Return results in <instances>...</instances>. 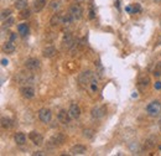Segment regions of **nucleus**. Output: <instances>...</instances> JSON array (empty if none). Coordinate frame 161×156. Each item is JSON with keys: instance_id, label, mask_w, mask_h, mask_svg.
Wrapping results in <instances>:
<instances>
[{"instance_id": "1", "label": "nucleus", "mask_w": 161, "mask_h": 156, "mask_svg": "<svg viewBox=\"0 0 161 156\" xmlns=\"http://www.w3.org/2000/svg\"><path fill=\"white\" fill-rule=\"evenodd\" d=\"M93 77H94V75H93L92 71H83L78 76V84L82 88H87L91 84Z\"/></svg>"}, {"instance_id": "2", "label": "nucleus", "mask_w": 161, "mask_h": 156, "mask_svg": "<svg viewBox=\"0 0 161 156\" xmlns=\"http://www.w3.org/2000/svg\"><path fill=\"white\" fill-rule=\"evenodd\" d=\"M146 113L150 117H159L161 114V103L159 101H152L146 105Z\"/></svg>"}, {"instance_id": "3", "label": "nucleus", "mask_w": 161, "mask_h": 156, "mask_svg": "<svg viewBox=\"0 0 161 156\" xmlns=\"http://www.w3.org/2000/svg\"><path fill=\"white\" fill-rule=\"evenodd\" d=\"M65 141H66L65 134H62V133H56V134H53L52 136L50 138L48 145H50V146H53V147H57V146L63 145Z\"/></svg>"}, {"instance_id": "4", "label": "nucleus", "mask_w": 161, "mask_h": 156, "mask_svg": "<svg viewBox=\"0 0 161 156\" xmlns=\"http://www.w3.org/2000/svg\"><path fill=\"white\" fill-rule=\"evenodd\" d=\"M105 113H107L105 105H96V106H93L92 108L91 115H92L93 119H100V118H103L105 115Z\"/></svg>"}, {"instance_id": "5", "label": "nucleus", "mask_w": 161, "mask_h": 156, "mask_svg": "<svg viewBox=\"0 0 161 156\" xmlns=\"http://www.w3.org/2000/svg\"><path fill=\"white\" fill-rule=\"evenodd\" d=\"M20 93L24 98L26 99H31V98L35 97V88H33L31 84H24L20 88Z\"/></svg>"}, {"instance_id": "6", "label": "nucleus", "mask_w": 161, "mask_h": 156, "mask_svg": "<svg viewBox=\"0 0 161 156\" xmlns=\"http://www.w3.org/2000/svg\"><path fill=\"white\" fill-rule=\"evenodd\" d=\"M70 15L72 16V19L76 20V21H78L82 19V16H83V10H82V7L78 5V4H73L71 7H70Z\"/></svg>"}, {"instance_id": "7", "label": "nucleus", "mask_w": 161, "mask_h": 156, "mask_svg": "<svg viewBox=\"0 0 161 156\" xmlns=\"http://www.w3.org/2000/svg\"><path fill=\"white\" fill-rule=\"evenodd\" d=\"M16 79H18V82L20 84H30L33 81V76L30 72H20Z\"/></svg>"}, {"instance_id": "8", "label": "nucleus", "mask_w": 161, "mask_h": 156, "mask_svg": "<svg viewBox=\"0 0 161 156\" xmlns=\"http://www.w3.org/2000/svg\"><path fill=\"white\" fill-rule=\"evenodd\" d=\"M51 118H52V113H51L50 109H47V108H41V109L39 110V119H40L42 123L47 124V123H50Z\"/></svg>"}, {"instance_id": "9", "label": "nucleus", "mask_w": 161, "mask_h": 156, "mask_svg": "<svg viewBox=\"0 0 161 156\" xmlns=\"http://www.w3.org/2000/svg\"><path fill=\"white\" fill-rule=\"evenodd\" d=\"M40 60L39 58H33V57H31V58L26 60V62H25V68L29 69V71H36L40 68Z\"/></svg>"}, {"instance_id": "10", "label": "nucleus", "mask_w": 161, "mask_h": 156, "mask_svg": "<svg viewBox=\"0 0 161 156\" xmlns=\"http://www.w3.org/2000/svg\"><path fill=\"white\" fill-rule=\"evenodd\" d=\"M57 119L61 124H68L70 120H71V115H70V112L66 110V109H61L57 114Z\"/></svg>"}, {"instance_id": "11", "label": "nucleus", "mask_w": 161, "mask_h": 156, "mask_svg": "<svg viewBox=\"0 0 161 156\" xmlns=\"http://www.w3.org/2000/svg\"><path fill=\"white\" fill-rule=\"evenodd\" d=\"M73 45H74V38H73L72 34H70V32L65 34L63 40H62V46H63V48H66V50H70L71 47H73Z\"/></svg>"}, {"instance_id": "12", "label": "nucleus", "mask_w": 161, "mask_h": 156, "mask_svg": "<svg viewBox=\"0 0 161 156\" xmlns=\"http://www.w3.org/2000/svg\"><path fill=\"white\" fill-rule=\"evenodd\" d=\"M29 138H30V140L35 144L36 146H41L42 144H44V138H42V135L40 133H37V131H35V130L31 131Z\"/></svg>"}, {"instance_id": "13", "label": "nucleus", "mask_w": 161, "mask_h": 156, "mask_svg": "<svg viewBox=\"0 0 161 156\" xmlns=\"http://www.w3.org/2000/svg\"><path fill=\"white\" fill-rule=\"evenodd\" d=\"M86 152H87V147L84 145H82V144L73 145L70 149V154L71 155H84Z\"/></svg>"}, {"instance_id": "14", "label": "nucleus", "mask_w": 161, "mask_h": 156, "mask_svg": "<svg viewBox=\"0 0 161 156\" xmlns=\"http://www.w3.org/2000/svg\"><path fill=\"white\" fill-rule=\"evenodd\" d=\"M68 112H70V115H71L72 119H78L79 115H81V108H79V105L77 103H72L70 105Z\"/></svg>"}, {"instance_id": "15", "label": "nucleus", "mask_w": 161, "mask_h": 156, "mask_svg": "<svg viewBox=\"0 0 161 156\" xmlns=\"http://www.w3.org/2000/svg\"><path fill=\"white\" fill-rule=\"evenodd\" d=\"M138 86L141 88V89H145L150 86V78L148 75H145V73H142V75L139 76L138 78Z\"/></svg>"}, {"instance_id": "16", "label": "nucleus", "mask_w": 161, "mask_h": 156, "mask_svg": "<svg viewBox=\"0 0 161 156\" xmlns=\"http://www.w3.org/2000/svg\"><path fill=\"white\" fill-rule=\"evenodd\" d=\"M57 53V50L53 47V46H47L46 48H44V51H42V55H44V57H46V58H52V57H55Z\"/></svg>"}, {"instance_id": "17", "label": "nucleus", "mask_w": 161, "mask_h": 156, "mask_svg": "<svg viewBox=\"0 0 161 156\" xmlns=\"http://www.w3.org/2000/svg\"><path fill=\"white\" fill-rule=\"evenodd\" d=\"M15 44H14V41H6V42L3 45V51L5 53H13L15 51Z\"/></svg>"}, {"instance_id": "18", "label": "nucleus", "mask_w": 161, "mask_h": 156, "mask_svg": "<svg viewBox=\"0 0 161 156\" xmlns=\"http://www.w3.org/2000/svg\"><path fill=\"white\" fill-rule=\"evenodd\" d=\"M14 141L16 143V145L22 146L24 144H26V136L24 133H16L14 136Z\"/></svg>"}, {"instance_id": "19", "label": "nucleus", "mask_w": 161, "mask_h": 156, "mask_svg": "<svg viewBox=\"0 0 161 156\" xmlns=\"http://www.w3.org/2000/svg\"><path fill=\"white\" fill-rule=\"evenodd\" d=\"M61 22H62V16H61L60 13L53 14V15H52V18H51V20H50L51 26H53V27H55V26H58Z\"/></svg>"}, {"instance_id": "20", "label": "nucleus", "mask_w": 161, "mask_h": 156, "mask_svg": "<svg viewBox=\"0 0 161 156\" xmlns=\"http://www.w3.org/2000/svg\"><path fill=\"white\" fill-rule=\"evenodd\" d=\"M46 5V0H35L33 1V11L35 13H40Z\"/></svg>"}, {"instance_id": "21", "label": "nucleus", "mask_w": 161, "mask_h": 156, "mask_svg": "<svg viewBox=\"0 0 161 156\" xmlns=\"http://www.w3.org/2000/svg\"><path fill=\"white\" fill-rule=\"evenodd\" d=\"M18 32L22 37H25L29 34V25L27 24H20V25L18 26Z\"/></svg>"}, {"instance_id": "22", "label": "nucleus", "mask_w": 161, "mask_h": 156, "mask_svg": "<svg viewBox=\"0 0 161 156\" xmlns=\"http://www.w3.org/2000/svg\"><path fill=\"white\" fill-rule=\"evenodd\" d=\"M15 7H16L18 10H20V11L27 9V0H16Z\"/></svg>"}, {"instance_id": "23", "label": "nucleus", "mask_w": 161, "mask_h": 156, "mask_svg": "<svg viewBox=\"0 0 161 156\" xmlns=\"http://www.w3.org/2000/svg\"><path fill=\"white\" fill-rule=\"evenodd\" d=\"M13 125H14V123H13V120H11L10 118H5V117L1 118V126H3V128L9 129V128H11Z\"/></svg>"}, {"instance_id": "24", "label": "nucleus", "mask_w": 161, "mask_h": 156, "mask_svg": "<svg viewBox=\"0 0 161 156\" xmlns=\"http://www.w3.org/2000/svg\"><path fill=\"white\" fill-rule=\"evenodd\" d=\"M72 20H73L72 16L68 14V15H66V16H62V22H61V24H63L65 26H68L72 22Z\"/></svg>"}, {"instance_id": "25", "label": "nucleus", "mask_w": 161, "mask_h": 156, "mask_svg": "<svg viewBox=\"0 0 161 156\" xmlns=\"http://www.w3.org/2000/svg\"><path fill=\"white\" fill-rule=\"evenodd\" d=\"M91 91L93 92V93H94V92H97L98 91V84H97V79L94 78V77H93V79H92V82H91Z\"/></svg>"}, {"instance_id": "26", "label": "nucleus", "mask_w": 161, "mask_h": 156, "mask_svg": "<svg viewBox=\"0 0 161 156\" xmlns=\"http://www.w3.org/2000/svg\"><path fill=\"white\" fill-rule=\"evenodd\" d=\"M93 135H94V131H93L92 129H84L83 130V136L84 138L91 139V138H93Z\"/></svg>"}, {"instance_id": "27", "label": "nucleus", "mask_w": 161, "mask_h": 156, "mask_svg": "<svg viewBox=\"0 0 161 156\" xmlns=\"http://www.w3.org/2000/svg\"><path fill=\"white\" fill-rule=\"evenodd\" d=\"M154 76H155V77H160V76H161V62H159V63L155 66Z\"/></svg>"}, {"instance_id": "28", "label": "nucleus", "mask_w": 161, "mask_h": 156, "mask_svg": "<svg viewBox=\"0 0 161 156\" xmlns=\"http://www.w3.org/2000/svg\"><path fill=\"white\" fill-rule=\"evenodd\" d=\"M30 14H31V11H30V10L25 9V10H22V11H21V14H20V18H21V19H27L29 16H30Z\"/></svg>"}, {"instance_id": "29", "label": "nucleus", "mask_w": 161, "mask_h": 156, "mask_svg": "<svg viewBox=\"0 0 161 156\" xmlns=\"http://www.w3.org/2000/svg\"><path fill=\"white\" fill-rule=\"evenodd\" d=\"M10 14H11V10H9V9H7V10H3L1 11V20H4L5 18H7Z\"/></svg>"}, {"instance_id": "30", "label": "nucleus", "mask_w": 161, "mask_h": 156, "mask_svg": "<svg viewBox=\"0 0 161 156\" xmlns=\"http://www.w3.org/2000/svg\"><path fill=\"white\" fill-rule=\"evenodd\" d=\"M13 22H14V19L10 18L7 21H5V25H4V26H11V25H13Z\"/></svg>"}, {"instance_id": "31", "label": "nucleus", "mask_w": 161, "mask_h": 156, "mask_svg": "<svg viewBox=\"0 0 161 156\" xmlns=\"http://www.w3.org/2000/svg\"><path fill=\"white\" fill-rule=\"evenodd\" d=\"M131 11L135 14V13H138V11H140V6H139V4H137V5H135L134 7H133V9H131Z\"/></svg>"}, {"instance_id": "32", "label": "nucleus", "mask_w": 161, "mask_h": 156, "mask_svg": "<svg viewBox=\"0 0 161 156\" xmlns=\"http://www.w3.org/2000/svg\"><path fill=\"white\" fill-rule=\"evenodd\" d=\"M58 4H60V3H58V1H53L52 4H51V9H52V10L57 9V7H58Z\"/></svg>"}, {"instance_id": "33", "label": "nucleus", "mask_w": 161, "mask_h": 156, "mask_svg": "<svg viewBox=\"0 0 161 156\" xmlns=\"http://www.w3.org/2000/svg\"><path fill=\"white\" fill-rule=\"evenodd\" d=\"M10 40H11V41H15V40H16V34H13V35L10 36Z\"/></svg>"}, {"instance_id": "34", "label": "nucleus", "mask_w": 161, "mask_h": 156, "mask_svg": "<svg viewBox=\"0 0 161 156\" xmlns=\"http://www.w3.org/2000/svg\"><path fill=\"white\" fill-rule=\"evenodd\" d=\"M1 63H3V66H7V60H1Z\"/></svg>"}, {"instance_id": "35", "label": "nucleus", "mask_w": 161, "mask_h": 156, "mask_svg": "<svg viewBox=\"0 0 161 156\" xmlns=\"http://www.w3.org/2000/svg\"><path fill=\"white\" fill-rule=\"evenodd\" d=\"M155 87H156V89H160V88H161V83H160V82H157Z\"/></svg>"}, {"instance_id": "36", "label": "nucleus", "mask_w": 161, "mask_h": 156, "mask_svg": "<svg viewBox=\"0 0 161 156\" xmlns=\"http://www.w3.org/2000/svg\"><path fill=\"white\" fill-rule=\"evenodd\" d=\"M33 155H45V154H42L41 151H39V152H35V154H33Z\"/></svg>"}, {"instance_id": "37", "label": "nucleus", "mask_w": 161, "mask_h": 156, "mask_svg": "<svg viewBox=\"0 0 161 156\" xmlns=\"http://www.w3.org/2000/svg\"><path fill=\"white\" fill-rule=\"evenodd\" d=\"M152 1H155V3H161V0H152Z\"/></svg>"}, {"instance_id": "38", "label": "nucleus", "mask_w": 161, "mask_h": 156, "mask_svg": "<svg viewBox=\"0 0 161 156\" xmlns=\"http://www.w3.org/2000/svg\"><path fill=\"white\" fill-rule=\"evenodd\" d=\"M76 1H77V3H81V1H83V0H76Z\"/></svg>"}, {"instance_id": "39", "label": "nucleus", "mask_w": 161, "mask_h": 156, "mask_svg": "<svg viewBox=\"0 0 161 156\" xmlns=\"http://www.w3.org/2000/svg\"><path fill=\"white\" fill-rule=\"evenodd\" d=\"M160 26H161V19H160Z\"/></svg>"}, {"instance_id": "40", "label": "nucleus", "mask_w": 161, "mask_h": 156, "mask_svg": "<svg viewBox=\"0 0 161 156\" xmlns=\"http://www.w3.org/2000/svg\"><path fill=\"white\" fill-rule=\"evenodd\" d=\"M160 150H161V146H160Z\"/></svg>"}]
</instances>
